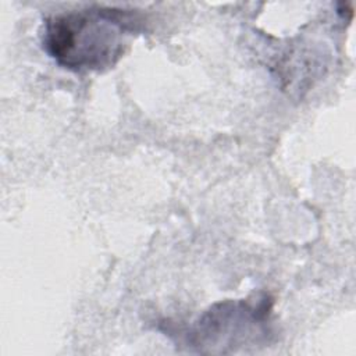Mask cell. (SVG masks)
<instances>
[{"label": "cell", "instance_id": "cell-1", "mask_svg": "<svg viewBox=\"0 0 356 356\" xmlns=\"http://www.w3.org/2000/svg\"><path fill=\"white\" fill-rule=\"evenodd\" d=\"M143 28L145 18L136 10L93 4L46 17L42 44L63 68L103 72L118 63L129 36Z\"/></svg>", "mask_w": 356, "mask_h": 356}, {"label": "cell", "instance_id": "cell-2", "mask_svg": "<svg viewBox=\"0 0 356 356\" xmlns=\"http://www.w3.org/2000/svg\"><path fill=\"white\" fill-rule=\"evenodd\" d=\"M271 306L267 298L254 302L225 300L209 309L193 325L189 341L200 352L222 345H252L270 334Z\"/></svg>", "mask_w": 356, "mask_h": 356}]
</instances>
